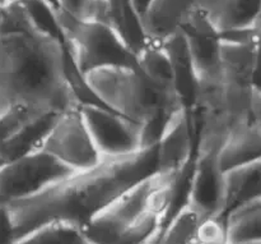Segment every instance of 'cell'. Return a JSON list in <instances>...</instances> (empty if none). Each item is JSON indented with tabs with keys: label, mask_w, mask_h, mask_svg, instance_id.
<instances>
[{
	"label": "cell",
	"mask_w": 261,
	"mask_h": 244,
	"mask_svg": "<svg viewBox=\"0 0 261 244\" xmlns=\"http://www.w3.org/2000/svg\"><path fill=\"white\" fill-rule=\"evenodd\" d=\"M252 87H254V91H261V48L259 51V56H257L256 66H255Z\"/></svg>",
	"instance_id": "cb8c5ba5"
},
{
	"label": "cell",
	"mask_w": 261,
	"mask_h": 244,
	"mask_svg": "<svg viewBox=\"0 0 261 244\" xmlns=\"http://www.w3.org/2000/svg\"><path fill=\"white\" fill-rule=\"evenodd\" d=\"M56 14L65 40L64 46L82 76L105 68L138 66L137 54L111 25L79 20L60 9Z\"/></svg>",
	"instance_id": "277c9868"
},
{
	"label": "cell",
	"mask_w": 261,
	"mask_h": 244,
	"mask_svg": "<svg viewBox=\"0 0 261 244\" xmlns=\"http://www.w3.org/2000/svg\"><path fill=\"white\" fill-rule=\"evenodd\" d=\"M190 51L195 81L221 77V36L205 13L196 5L181 28Z\"/></svg>",
	"instance_id": "30bf717a"
},
{
	"label": "cell",
	"mask_w": 261,
	"mask_h": 244,
	"mask_svg": "<svg viewBox=\"0 0 261 244\" xmlns=\"http://www.w3.org/2000/svg\"><path fill=\"white\" fill-rule=\"evenodd\" d=\"M155 148L157 174L177 179L195 156L196 129L191 110L181 106L173 113Z\"/></svg>",
	"instance_id": "ba28073f"
},
{
	"label": "cell",
	"mask_w": 261,
	"mask_h": 244,
	"mask_svg": "<svg viewBox=\"0 0 261 244\" xmlns=\"http://www.w3.org/2000/svg\"><path fill=\"white\" fill-rule=\"evenodd\" d=\"M5 12H7V7H0V23H2V20L4 19Z\"/></svg>",
	"instance_id": "4316f807"
},
{
	"label": "cell",
	"mask_w": 261,
	"mask_h": 244,
	"mask_svg": "<svg viewBox=\"0 0 261 244\" xmlns=\"http://www.w3.org/2000/svg\"><path fill=\"white\" fill-rule=\"evenodd\" d=\"M251 122L261 128V91L252 92Z\"/></svg>",
	"instance_id": "603a6c76"
},
{
	"label": "cell",
	"mask_w": 261,
	"mask_h": 244,
	"mask_svg": "<svg viewBox=\"0 0 261 244\" xmlns=\"http://www.w3.org/2000/svg\"><path fill=\"white\" fill-rule=\"evenodd\" d=\"M227 221L218 216L205 217L199 225L194 244H227Z\"/></svg>",
	"instance_id": "44dd1931"
},
{
	"label": "cell",
	"mask_w": 261,
	"mask_h": 244,
	"mask_svg": "<svg viewBox=\"0 0 261 244\" xmlns=\"http://www.w3.org/2000/svg\"><path fill=\"white\" fill-rule=\"evenodd\" d=\"M137 61L138 68L154 83L176 91L172 64L162 43L147 40V43L138 51Z\"/></svg>",
	"instance_id": "2e32d148"
},
{
	"label": "cell",
	"mask_w": 261,
	"mask_h": 244,
	"mask_svg": "<svg viewBox=\"0 0 261 244\" xmlns=\"http://www.w3.org/2000/svg\"><path fill=\"white\" fill-rule=\"evenodd\" d=\"M40 150L55 158L71 171L93 169L105 159L89 133L81 106L56 118Z\"/></svg>",
	"instance_id": "8992f818"
},
{
	"label": "cell",
	"mask_w": 261,
	"mask_h": 244,
	"mask_svg": "<svg viewBox=\"0 0 261 244\" xmlns=\"http://www.w3.org/2000/svg\"><path fill=\"white\" fill-rule=\"evenodd\" d=\"M5 163H7V161H5V159L4 158H3V156L2 155H0V168H2V166L3 165H4V164Z\"/></svg>",
	"instance_id": "f546056e"
},
{
	"label": "cell",
	"mask_w": 261,
	"mask_h": 244,
	"mask_svg": "<svg viewBox=\"0 0 261 244\" xmlns=\"http://www.w3.org/2000/svg\"><path fill=\"white\" fill-rule=\"evenodd\" d=\"M251 244H261V242H257V243H251Z\"/></svg>",
	"instance_id": "1f68e13d"
},
{
	"label": "cell",
	"mask_w": 261,
	"mask_h": 244,
	"mask_svg": "<svg viewBox=\"0 0 261 244\" xmlns=\"http://www.w3.org/2000/svg\"><path fill=\"white\" fill-rule=\"evenodd\" d=\"M228 243L251 244L261 242V207H246L227 219Z\"/></svg>",
	"instance_id": "ac0fdd59"
},
{
	"label": "cell",
	"mask_w": 261,
	"mask_h": 244,
	"mask_svg": "<svg viewBox=\"0 0 261 244\" xmlns=\"http://www.w3.org/2000/svg\"><path fill=\"white\" fill-rule=\"evenodd\" d=\"M41 2H45V3H47V4H48V5H51V7H53L54 9H56V10L59 9L58 0H41Z\"/></svg>",
	"instance_id": "484cf974"
},
{
	"label": "cell",
	"mask_w": 261,
	"mask_h": 244,
	"mask_svg": "<svg viewBox=\"0 0 261 244\" xmlns=\"http://www.w3.org/2000/svg\"><path fill=\"white\" fill-rule=\"evenodd\" d=\"M157 174V148L105 158L93 169L75 171L35 196L7 202L17 242L53 223L83 228L139 182Z\"/></svg>",
	"instance_id": "6da1fadb"
},
{
	"label": "cell",
	"mask_w": 261,
	"mask_h": 244,
	"mask_svg": "<svg viewBox=\"0 0 261 244\" xmlns=\"http://www.w3.org/2000/svg\"><path fill=\"white\" fill-rule=\"evenodd\" d=\"M68 63L64 43L33 23L0 31V115L12 110L60 115L78 109Z\"/></svg>",
	"instance_id": "7a4b0ae2"
},
{
	"label": "cell",
	"mask_w": 261,
	"mask_h": 244,
	"mask_svg": "<svg viewBox=\"0 0 261 244\" xmlns=\"http://www.w3.org/2000/svg\"><path fill=\"white\" fill-rule=\"evenodd\" d=\"M59 9L79 20L109 23L107 0H58Z\"/></svg>",
	"instance_id": "ffe728a7"
},
{
	"label": "cell",
	"mask_w": 261,
	"mask_h": 244,
	"mask_svg": "<svg viewBox=\"0 0 261 244\" xmlns=\"http://www.w3.org/2000/svg\"><path fill=\"white\" fill-rule=\"evenodd\" d=\"M13 2H15V0H0V7H8Z\"/></svg>",
	"instance_id": "83f0119b"
},
{
	"label": "cell",
	"mask_w": 261,
	"mask_h": 244,
	"mask_svg": "<svg viewBox=\"0 0 261 244\" xmlns=\"http://www.w3.org/2000/svg\"><path fill=\"white\" fill-rule=\"evenodd\" d=\"M198 7L219 33L252 27L261 18V0H198Z\"/></svg>",
	"instance_id": "4fadbf2b"
},
{
	"label": "cell",
	"mask_w": 261,
	"mask_h": 244,
	"mask_svg": "<svg viewBox=\"0 0 261 244\" xmlns=\"http://www.w3.org/2000/svg\"><path fill=\"white\" fill-rule=\"evenodd\" d=\"M71 173L75 171L45 151L25 153L0 168V201L7 204L35 196Z\"/></svg>",
	"instance_id": "5b68a950"
},
{
	"label": "cell",
	"mask_w": 261,
	"mask_h": 244,
	"mask_svg": "<svg viewBox=\"0 0 261 244\" xmlns=\"http://www.w3.org/2000/svg\"><path fill=\"white\" fill-rule=\"evenodd\" d=\"M83 78L102 106L140 127L161 113L184 106L176 91L158 86L138 66L98 69Z\"/></svg>",
	"instance_id": "3957f363"
},
{
	"label": "cell",
	"mask_w": 261,
	"mask_h": 244,
	"mask_svg": "<svg viewBox=\"0 0 261 244\" xmlns=\"http://www.w3.org/2000/svg\"><path fill=\"white\" fill-rule=\"evenodd\" d=\"M121 2V0H107V4L111 5V4H116V3Z\"/></svg>",
	"instance_id": "f1b7e54d"
},
{
	"label": "cell",
	"mask_w": 261,
	"mask_h": 244,
	"mask_svg": "<svg viewBox=\"0 0 261 244\" xmlns=\"http://www.w3.org/2000/svg\"><path fill=\"white\" fill-rule=\"evenodd\" d=\"M218 146L198 147L193 160L188 204L204 217L221 216L223 209L224 171L219 165Z\"/></svg>",
	"instance_id": "9c48e42d"
},
{
	"label": "cell",
	"mask_w": 261,
	"mask_h": 244,
	"mask_svg": "<svg viewBox=\"0 0 261 244\" xmlns=\"http://www.w3.org/2000/svg\"><path fill=\"white\" fill-rule=\"evenodd\" d=\"M218 159L223 171L261 160V128L251 120L234 127L219 148Z\"/></svg>",
	"instance_id": "5bb4252c"
},
{
	"label": "cell",
	"mask_w": 261,
	"mask_h": 244,
	"mask_svg": "<svg viewBox=\"0 0 261 244\" xmlns=\"http://www.w3.org/2000/svg\"><path fill=\"white\" fill-rule=\"evenodd\" d=\"M247 207H261V201H259V202H256V204L251 205V206H247ZM245 209H246V207H245Z\"/></svg>",
	"instance_id": "4dcf8cb0"
},
{
	"label": "cell",
	"mask_w": 261,
	"mask_h": 244,
	"mask_svg": "<svg viewBox=\"0 0 261 244\" xmlns=\"http://www.w3.org/2000/svg\"><path fill=\"white\" fill-rule=\"evenodd\" d=\"M81 113L103 158H122L144 150L140 125L98 104L81 105Z\"/></svg>",
	"instance_id": "52a82bcc"
},
{
	"label": "cell",
	"mask_w": 261,
	"mask_h": 244,
	"mask_svg": "<svg viewBox=\"0 0 261 244\" xmlns=\"http://www.w3.org/2000/svg\"><path fill=\"white\" fill-rule=\"evenodd\" d=\"M15 244H87L81 228L66 223H53L33 230Z\"/></svg>",
	"instance_id": "d6986e66"
},
{
	"label": "cell",
	"mask_w": 261,
	"mask_h": 244,
	"mask_svg": "<svg viewBox=\"0 0 261 244\" xmlns=\"http://www.w3.org/2000/svg\"><path fill=\"white\" fill-rule=\"evenodd\" d=\"M15 243H17V235H15L10 211L8 209V205L0 201V244Z\"/></svg>",
	"instance_id": "7402d4cb"
},
{
	"label": "cell",
	"mask_w": 261,
	"mask_h": 244,
	"mask_svg": "<svg viewBox=\"0 0 261 244\" xmlns=\"http://www.w3.org/2000/svg\"><path fill=\"white\" fill-rule=\"evenodd\" d=\"M59 115H41L23 125L14 136L0 143V155L5 161L40 150L46 135Z\"/></svg>",
	"instance_id": "9a60e30c"
},
{
	"label": "cell",
	"mask_w": 261,
	"mask_h": 244,
	"mask_svg": "<svg viewBox=\"0 0 261 244\" xmlns=\"http://www.w3.org/2000/svg\"><path fill=\"white\" fill-rule=\"evenodd\" d=\"M203 219L205 217L186 202L163 228L155 244H194Z\"/></svg>",
	"instance_id": "e0dca14e"
},
{
	"label": "cell",
	"mask_w": 261,
	"mask_h": 244,
	"mask_svg": "<svg viewBox=\"0 0 261 244\" xmlns=\"http://www.w3.org/2000/svg\"><path fill=\"white\" fill-rule=\"evenodd\" d=\"M198 5V0H153L142 15L147 40L163 43L180 32Z\"/></svg>",
	"instance_id": "8fae6325"
},
{
	"label": "cell",
	"mask_w": 261,
	"mask_h": 244,
	"mask_svg": "<svg viewBox=\"0 0 261 244\" xmlns=\"http://www.w3.org/2000/svg\"><path fill=\"white\" fill-rule=\"evenodd\" d=\"M261 201V160L224 171L223 209L221 219Z\"/></svg>",
	"instance_id": "7c38bea8"
},
{
	"label": "cell",
	"mask_w": 261,
	"mask_h": 244,
	"mask_svg": "<svg viewBox=\"0 0 261 244\" xmlns=\"http://www.w3.org/2000/svg\"><path fill=\"white\" fill-rule=\"evenodd\" d=\"M129 2L132 7L134 8L135 12H137V14L142 18V15L147 12L148 7H149L153 0H129Z\"/></svg>",
	"instance_id": "d4e9b609"
}]
</instances>
